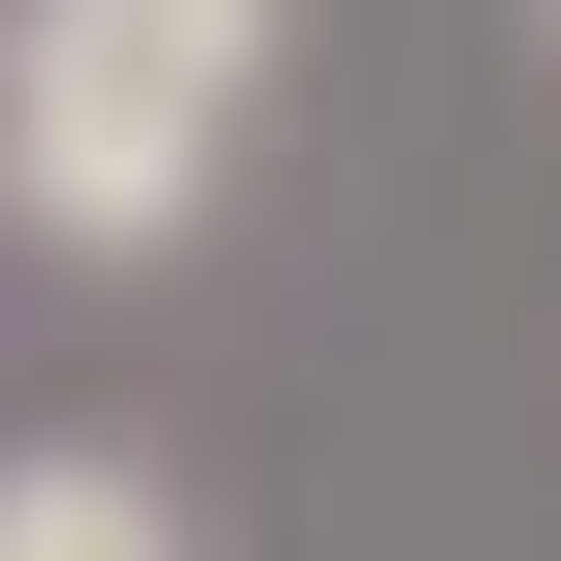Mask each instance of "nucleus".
<instances>
[{"label": "nucleus", "mask_w": 561, "mask_h": 561, "mask_svg": "<svg viewBox=\"0 0 561 561\" xmlns=\"http://www.w3.org/2000/svg\"><path fill=\"white\" fill-rule=\"evenodd\" d=\"M280 77V0H26L0 51V205L51 255H179Z\"/></svg>", "instance_id": "1"}, {"label": "nucleus", "mask_w": 561, "mask_h": 561, "mask_svg": "<svg viewBox=\"0 0 561 561\" xmlns=\"http://www.w3.org/2000/svg\"><path fill=\"white\" fill-rule=\"evenodd\" d=\"M0 561H205V536H179V485H128V459H0Z\"/></svg>", "instance_id": "2"}]
</instances>
